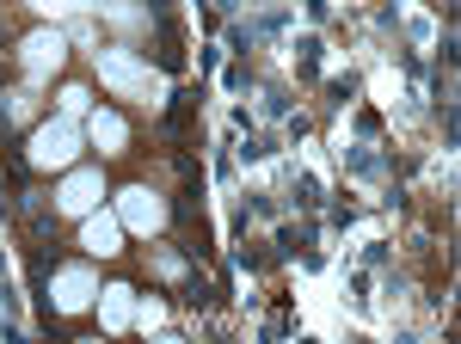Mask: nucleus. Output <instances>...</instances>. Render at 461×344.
<instances>
[{"label":"nucleus","mask_w":461,"mask_h":344,"mask_svg":"<svg viewBox=\"0 0 461 344\" xmlns=\"http://www.w3.org/2000/svg\"><path fill=\"white\" fill-rule=\"evenodd\" d=\"M74 154H80V130H74L68 117L32 130V167H74Z\"/></svg>","instance_id":"obj_1"},{"label":"nucleus","mask_w":461,"mask_h":344,"mask_svg":"<svg viewBox=\"0 0 461 344\" xmlns=\"http://www.w3.org/2000/svg\"><path fill=\"white\" fill-rule=\"evenodd\" d=\"M99 197H105V178H99V172H68V178H62V191H56V209H62V215H86V209H99Z\"/></svg>","instance_id":"obj_2"},{"label":"nucleus","mask_w":461,"mask_h":344,"mask_svg":"<svg viewBox=\"0 0 461 344\" xmlns=\"http://www.w3.org/2000/svg\"><path fill=\"white\" fill-rule=\"evenodd\" d=\"M50 295H56V308H62V313H80L93 295H99V276L86 271V265H68V271H56Z\"/></svg>","instance_id":"obj_3"},{"label":"nucleus","mask_w":461,"mask_h":344,"mask_svg":"<svg viewBox=\"0 0 461 344\" xmlns=\"http://www.w3.org/2000/svg\"><path fill=\"white\" fill-rule=\"evenodd\" d=\"M123 222H130L136 234H160V228H167V204H160L148 185H136V191H123Z\"/></svg>","instance_id":"obj_4"},{"label":"nucleus","mask_w":461,"mask_h":344,"mask_svg":"<svg viewBox=\"0 0 461 344\" xmlns=\"http://www.w3.org/2000/svg\"><path fill=\"white\" fill-rule=\"evenodd\" d=\"M80 246H86L93 258H111V252H117V215H93V209H86V215H80Z\"/></svg>","instance_id":"obj_5"},{"label":"nucleus","mask_w":461,"mask_h":344,"mask_svg":"<svg viewBox=\"0 0 461 344\" xmlns=\"http://www.w3.org/2000/svg\"><path fill=\"white\" fill-rule=\"evenodd\" d=\"M25 68H32V74L62 68V37H56V32H32V37H25Z\"/></svg>","instance_id":"obj_6"},{"label":"nucleus","mask_w":461,"mask_h":344,"mask_svg":"<svg viewBox=\"0 0 461 344\" xmlns=\"http://www.w3.org/2000/svg\"><path fill=\"white\" fill-rule=\"evenodd\" d=\"M86 136L99 141L105 154H123V117H117V111H99V117L86 123Z\"/></svg>","instance_id":"obj_7"},{"label":"nucleus","mask_w":461,"mask_h":344,"mask_svg":"<svg viewBox=\"0 0 461 344\" xmlns=\"http://www.w3.org/2000/svg\"><path fill=\"white\" fill-rule=\"evenodd\" d=\"M123 320H130V289H105V326L117 332Z\"/></svg>","instance_id":"obj_8"}]
</instances>
